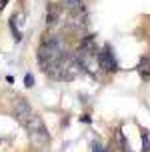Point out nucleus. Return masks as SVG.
Listing matches in <instances>:
<instances>
[{
  "label": "nucleus",
  "mask_w": 150,
  "mask_h": 152,
  "mask_svg": "<svg viewBox=\"0 0 150 152\" xmlns=\"http://www.w3.org/2000/svg\"><path fill=\"white\" fill-rule=\"evenodd\" d=\"M24 82H26V86H28V88H32V86H34V78H32V74H26V76H24Z\"/></svg>",
  "instance_id": "nucleus-8"
},
{
  "label": "nucleus",
  "mask_w": 150,
  "mask_h": 152,
  "mask_svg": "<svg viewBox=\"0 0 150 152\" xmlns=\"http://www.w3.org/2000/svg\"><path fill=\"white\" fill-rule=\"evenodd\" d=\"M24 126H26V130H28L30 138H32L36 144H44V142H48V138H50V136H48V132H46V126H44V122H42V118H40V116L32 114Z\"/></svg>",
  "instance_id": "nucleus-2"
},
{
  "label": "nucleus",
  "mask_w": 150,
  "mask_h": 152,
  "mask_svg": "<svg viewBox=\"0 0 150 152\" xmlns=\"http://www.w3.org/2000/svg\"><path fill=\"white\" fill-rule=\"evenodd\" d=\"M60 14H62L60 6H56V4H50V6H48V12H46V24H48V26H54V24L58 22Z\"/></svg>",
  "instance_id": "nucleus-5"
},
{
  "label": "nucleus",
  "mask_w": 150,
  "mask_h": 152,
  "mask_svg": "<svg viewBox=\"0 0 150 152\" xmlns=\"http://www.w3.org/2000/svg\"><path fill=\"white\" fill-rule=\"evenodd\" d=\"M142 142H144V152L150 150V142H148V136L146 134H142Z\"/></svg>",
  "instance_id": "nucleus-9"
},
{
  "label": "nucleus",
  "mask_w": 150,
  "mask_h": 152,
  "mask_svg": "<svg viewBox=\"0 0 150 152\" xmlns=\"http://www.w3.org/2000/svg\"><path fill=\"white\" fill-rule=\"evenodd\" d=\"M98 66L106 72L116 70V60H114V50L110 48V44H106L100 52H98Z\"/></svg>",
  "instance_id": "nucleus-4"
},
{
  "label": "nucleus",
  "mask_w": 150,
  "mask_h": 152,
  "mask_svg": "<svg viewBox=\"0 0 150 152\" xmlns=\"http://www.w3.org/2000/svg\"><path fill=\"white\" fill-rule=\"evenodd\" d=\"M64 4L72 14H84V10H86L84 0H64Z\"/></svg>",
  "instance_id": "nucleus-6"
},
{
  "label": "nucleus",
  "mask_w": 150,
  "mask_h": 152,
  "mask_svg": "<svg viewBox=\"0 0 150 152\" xmlns=\"http://www.w3.org/2000/svg\"><path fill=\"white\" fill-rule=\"evenodd\" d=\"M12 112H14V118L20 122V124H26L28 118L34 114L32 112V106H30L24 98H14V102H12Z\"/></svg>",
  "instance_id": "nucleus-3"
},
{
  "label": "nucleus",
  "mask_w": 150,
  "mask_h": 152,
  "mask_svg": "<svg viewBox=\"0 0 150 152\" xmlns=\"http://www.w3.org/2000/svg\"><path fill=\"white\" fill-rule=\"evenodd\" d=\"M62 52H64V46H62L60 38H46L40 44V48H38V62H40V66H42V70L46 74L52 76Z\"/></svg>",
  "instance_id": "nucleus-1"
},
{
  "label": "nucleus",
  "mask_w": 150,
  "mask_h": 152,
  "mask_svg": "<svg viewBox=\"0 0 150 152\" xmlns=\"http://www.w3.org/2000/svg\"><path fill=\"white\" fill-rule=\"evenodd\" d=\"M92 152H106V148L100 144L98 140H94V142H92Z\"/></svg>",
  "instance_id": "nucleus-7"
}]
</instances>
